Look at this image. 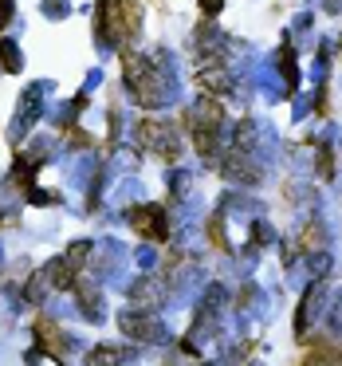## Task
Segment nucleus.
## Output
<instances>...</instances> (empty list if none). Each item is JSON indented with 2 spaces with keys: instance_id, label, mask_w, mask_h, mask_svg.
<instances>
[{
  "instance_id": "1",
  "label": "nucleus",
  "mask_w": 342,
  "mask_h": 366,
  "mask_svg": "<svg viewBox=\"0 0 342 366\" xmlns=\"http://www.w3.org/2000/svg\"><path fill=\"white\" fill-rule=\"evenodd\" d=\"M161 217H166L161 209H138V213H134V225H138L146 237L161 240V237H166V220H161Z\"/></svg>"
},
{
  "instance_id": "2",
  "label": "nucleus",
  "mask_w": 342,
  "mask_h": 366,
  "mask_svg": "<svg viewBox=\"0 0 342 366\" xmlns=\"http://www.w3.org/2000/svg\"><path fill=\"white\" fill-rule=\"evenodd\" d=\"M204 4V12H213V8H221V0H201Z\"/></svg>"
}]
</instances>
